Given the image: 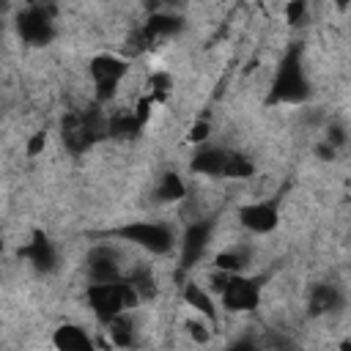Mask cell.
Here are the masks:
<instances>
[{
  "instance_id": "6da1fadb",
  "label": "cell",
  "mask_w": 351,
  "mask_h": 351,
  "mask_svg": "<svg viewBox=\"0 0 351 351\" xmlns=\"http://www.w3.org/2000/svg\"><path fill=\"white\" fill-rule=\"evenodd\" d=\"M60 137L71 154H82L99 140L110 137V118L99 107L66 112L60 121Z\"/></svg>"
},
{
  "instance_id": "7a4b0ae2",
  "label": "cell",
  "mask_w": 351,
  "mask_h": 351,
  "mask_svg": "<svg viewBox=\"0 0 351 351\" xmlns=\"http://www.w3.org/2000/svg\"><path fill=\"white\" fill-rule=\"evenodd\" d=\"M307 96H310V82H307L304 66H302V47L293 44L285 52V58L274 74L266 104H299Z\"/></svg>"
},
{
  "instance_id": "3957f363",
  "label": "cell",
  "mask_w": 351,
  "mask_h": 351,
  "mask_svg": "<svg viewBox=\"0 0 351 351\" xmlns=\"http://www.w3.org/2000/svg\"><path fill=\"white\" fill-rule=\"evenodd\" d=\"M189 170L203 173V176H222V178H250L255 173L252 162L244 154L225 151V148H211V145L197 148V154L189 162Z\"/></svg>"
},
{
  "instance_id": "277c9868",
  "label": "cell",
  "mask_w": 351,
  "mask_h": 351,
  "mask_svg": "<svg viewBox=\"0 0 351 351\" xmlns=\"http://www.w3.org/2000/svg\"><path fill=\"white\" fill-rule=\"evenodd\" d=\"M88 302L93 315L101 324H110L112 318H118L123 310L134 307L140 299L132 291V285L121 277L118 282H104V285H88Z\"/></svg>"
},
{
  "instance_id": "5b68a950",
  "label": "cell",
  "mask_w": 351,
  "mask_h": 351,
  "mask_svg": "<svg viewBox=\"0 0 351 351\" xmlns=\"http://www.w3.org/2000/svg\"><path fill=\"white\" fill-rule=\"evenodd\" d=\"M101 236H115V239L140 244V247H145L148 252H156V255L170 252L173 244H176L173 230L167 225H162V222H129V225L112 228V230H107Z\"/></svg>"
},
{
  "instance_id": "8992f818",
  "label": "cell",
  "mask_w": 351,
  "mask_h": 351,
  "mask_svg": "<svg viewBox=\"0 0 351 351\" xmlns=\"http://www.w3.org/2000/svg\"><path fill=\"white\" fill-rule=\"evenodd\" d=\"M16 33L30 47H44L55 38V8L52 5H27L16 16Z\"/></svg>"
},
{
  "instance_id": "52a82bcc",
  "label": "cell",
  "mask_w": 351,
  "mask_h": 351,
  "mask_svg": "<svg viewBox=\"0 0 351 351\" xmlns=\"http://www.w3.org/2000/svg\"><path fill=\"white\" fill-rule=\"evenodd\" d=\"M266 277H247V274H230L228 285L222 288V307L230 313H252L261 302Z\"/></svg>"
},
{
  "instance_id": "ba28073f",
  "label": "cell",
  "mask_w": 351,
  "mask_h": 351,
  "mask_svg": "<svg viewBox=\"0 0 351 351\" xmlns=\"http://www.w3.org/2000/svg\"><path fill=\"white\" fill-rule=\"evenodd\" d=\"M88 71H90V77L96 82V99L99 101H107V99H112L118 82L126 77L129 63L123 58H115V55H96L90 60Z\"/></svg>"
},
{
  "instance_id": "9c48e42d",
  "label": "cell",
  "mask_w": 351,
  "mask_h": 351,
  "mask_svg": "<svg viewBox=\"0 0 351 351\" xmlns=\"http://www.w3.org/2000/svg\"><path fill=\"white\" fill-rule=\"evenodd\" d=\"M211 233H214V219H197L186 228L184 241H181V271L192 269L200 261V255L206 252L211 241Z\"/></svg>"
},
{
  "instance_id": "30bf717a",
  "label": "cell",
  "mask_w": 351,
  "mask_h": 351,
  "mask_svg": "<svg viewBox=\"0 0 351 351\" xmlns=\"http://www.w3.org/2000/svg\"><path fill=\"white\" fill-rule=\"evenodd\" d=\"M85 271L90 277L93 285H104V282H118L121 280V266H118V255L110 247H93L85 258Z\"/></svg>"
},
{
  "instance_id": "8fae6325",
  "label": "cell",
  "mask_w": 351,
  "mask_h": 351,
  "mask_svg": "<svg viewBox=\"0 0 351 351\" xmlns=\"http://www.w3.org/2000/svg\"><path fill=\"white\" fill-rule=\"evenodd\" d=\"M280 203L277 200H266V203H250L239 208V219L244 228H250L252 233H269L277 228L280 222Z\"/></svg>"
},
{
  "instance_id": "7c38bea8",
  "label": "cell",
  "mask_w": 351,
  "mask_h": 351,
  "mask_svg": "<svg viewBox=\"0 0 351 351\" xmlns=\"http://www.w3.org/2000/svg\"><path fill=\"white\" fill-rule=\"evenodd\" d=\"M19 258L30 261L38 271H55L58 269V252L55 244L49 241V236L44 230H33L30 241L25 247H19Z\"/></svg>"
},
{
  "instance_id": "4fadbf2b",
  "label": "cell",
  "mask_w": 351,
  "mask_h": 351,
  "mask_svg": "<svg viewBox=\"0 0 351 351\" xmlns=\"http://www.w3.org/2000/svg\"><path fill=\"white\" fill-rule=\"evenodd\" d=\"M52 343H55L58 351H96V346L88 337V332L82 326H74V324L58 326L55 335H52Z\"/></svg>"
},
{
  "instance_id": "5bb4252c",
  "label": "cell",
  "mask_w": 351,
  "mask_h": 351,
  "mask_svg": "<svg viewBox=\"0 0 351 351\" xmlns=\"http://www.w3.org/2000/svg\"><path fill=\"white\" fill-rule=\"evenodd\" d=\"M340 307H343V296H340V291H337L335 285L321 282V285H315V288L310 291V315L335 313V310H340Z\"/></svg>"
},
{
  "instance_id": "9a60e30c",
  "label": "cell",
  "mask_w": 351,
  "mask_h": 351,
  "mask_svg": "<svg viewBox=\"0 0 351 351\" xmlns=\"http://www.w3.org/2000/svg\"><path fill=\"white\" fill-rule=\"evenodd\" d=\"M143 126L145 123L134 115V110L132 112H115V115H110V137H115V140H134Z\"/></svg>"
},
{
  "instance_id": "2e32d148",
  "label": "cell",
  "mask_w": 351,
  "mask_h": 351,
  "mask_svg": "<svg viewBox=\"0 0 351 351\" xmlns=\"http://www.w3.org/2000/svg\"><path fill=\"white\" fill-rule=\"evenodd\" d=\"M123 280L132 285V291L137 293L140 302L156 296V277H154V271H151L148 266H137V269H134L129 277H123Z\"/></svg>"
},
{
  "instance_id": "e0dca14e",
  "label": "cell",
  "mask_w": 351,
  "mask_h": 351,
  "mask_svg": "<svg viewBox=\"0 0 351 351\" xmlns=\"http://www.w3.org/2000/svg\"><path fill=\"white\" fill-rule=\"evenodd\" d=\"M184 299H186L195 310H200V313L208 318V324H211V326H217V324H219V315H217V310H214V302L208 299V293H206L203 288H197L195 282H189V285L184 288Z\"/></svg>"
},
{
  "instance_id": "ac0fdd59",
  "label": "cell",
  "mask_w": 351,
  "mask_h": 351,
  "mask_svg": "<svg viewBox=\"0 0 351 351\" xmlns=\"http://www.w3.org/2000/svg\"><path fill=\"white\" fill-rule=\"evenodd\" d=\"M107 335H110V343L118 346V348H129L134 343V324L132 318H126L123 313L118 318H112L107 324Z\"/></svg>"
},
{
  "instance_id": "d6986e66",
  "label": "cell",
  "mask_w": 351,
  "mask_h": 351,
  "mask_svg": "<svg viewBox=\"0 0 351 351\" xmlns=\"http://www.w3.org/2000/svg\"><path fill=\"white\" fill-rule=\"evenodd\" d=\"M184 195H186V186H184V181H181L176 173H165V176L159 178V184H156V197H159L162 203L181 200Z\"/></svg>"
},
{
  "instance_id": "ffe728a7",
  "label": "cell",
  "mask_w": 351,
  "mask_h": 351,
  "mask_svg": "<svg viewBox=\"0 0 351 351\" xmlns=\"http://www.w3.org/2000/svg\"><path fill=\"white\" fill-rule=\"evenodd\" d=\"M170 88H173L170 74L156 71V74L148 80V99H151L154 104H156V101H165V99H167V93H170Z\"/></svg>"
},
{
  "instance_id": "44dd1931",
  "label": "cell",
  "mask_w": 351,
  "mask_h": 351,
  "mask_svg": "<svg viewBox=\"0 0 351 351\" xmlns=\"http://www.w3.org/2000/svg\"><path fill=\"white\" fill-rule=\"evenodd\" d=\"M244 266H247V252L233 250V252H219V255H217V269H219V271L239 274Z\"/></svg>"
},
{
  "instance_id": "7402d4cb",
  "label": "cell",
  "mask_w": 351,
  "mask_h": 351,
  "mask_svg": "<svg viewBox=\"0 0 351 351\" xmlns=\"http://www.w3.org/2000/svg\"><path fill=\"white\" fill-rule=\"evenodd\" d=\"M263 343H266L271 351H293V343H291L282 332H274V329L266 332V340H263Z\"/></svg>"
},
{
  "instance_id": "603a6c76",
  "label": "cell",
  "mask_w": 351,
  "mask_h": 351,
  "mask_svg": "<svg viewBox=\"0 0 351 351\" xmlns=\"http://www.w3.org/2000/svg\"><path fill=\"white\" fill-rule=\"evenodd\" d=\"M206 137H208V123L206 121H195L192 129H189V140L192 143H203Z\"/></svg>"
},
{
  "instance_id": "cb8c5ba5",
  "label": "cell",
  "mask_w": 351,
  "mask_h": 351,
  "mask_svg": "<svg viewBox=\"0 0 351 351\" xmlns=\"http://www.w3.org/2000/svg\"><path fill=\"white\" fill-rule=\"evenodd\" d=\"M302 14H304V3H288L285 5V16L291 25H299L302 22Z\"/></svg>"
},
{
  "instance_id": "d4e9b609",
  "label": "cell",
  "mask_w": 351,
  "mask_h": 351,
  "mask_svg": "<svg viewBox=\"0 0 351 351\" xmlns=\"http://www.w3.org/2000/svg\"><path fill=\"white\" fill-rule=\"evenodd\" d=\"M44 145H47V132H36V134L30 137V143H27V156H36Z\"/></svg>"
},
{
  "instance_id": "484cf974",
  "label": "cell",
  "mask_w": 351,
  "mask_h": 351,
  "mask_svg": "<svg viewBox=\"0 0 351 351\" xmlns=\"http://www.w3.org/2000/svg\"><path fill=\"white\" fill-rule=\"evenodd\" d=\"M225 351H261V346H258L255 340H250V337H241V340H236L233 346H228Z\"/></svg>"
},
{
  "instance_id": "4316f807",
  "label": "cell",
  "mask_w": 351,
  "mask_h": 351,
  "mask_svg": "<svg viewBox=\"0 0 351 351\" xmlns=\"http://www.w3.org/2000/svg\"><path fill=\"white\" fill-rule=\"evenodd\" d=\"M189 335H192L197 343H206V340L211 337V335L206 332V326H203V324H189Z\"/></svg>"
},
{
  "instance_id": "83f0119b",
  "label": "cell",
  "mask_w": 351,
  "mask_h": 351,
  "mask_svg": "<svg viewBox=\"0 0 351 351\" xmlns=\"http://www.w3.org/2000/svg\"><path fill=\"white\" fill-rule=\"evenodd\" d=\"M340 351H351V340H343L340 343Z\"/></svg>"
}]
</instances>
